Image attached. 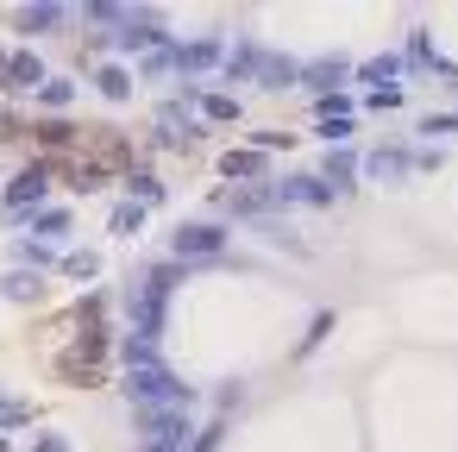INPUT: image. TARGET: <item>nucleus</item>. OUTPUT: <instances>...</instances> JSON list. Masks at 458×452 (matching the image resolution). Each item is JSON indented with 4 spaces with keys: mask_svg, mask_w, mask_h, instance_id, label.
Returning a JSON list of instances; mask_svg holds the SVG:
<instances>
[{
    "mask_svg": "<svg viewBox=\"0 0 458 452\" xmlns=\"http://www.w3.org/2000/svg\"><path fill=\"white\" fill-rule=\"evenodd\" d=\"M13 26H20V32H51V26H64V7L38 0V7H20V13H13Z\"/></svg>",
    "mask_w": 458,
    "mask_h": 452,
    "instance_id": "dca6fc26",
    "label": "nucleus"
},
{
    "mask_svg": "<svg viewBox=\"0 0 458 452\" xmlns=\"http://www.w3.org/2000/svg\"><path fill=\"white\" fill-rule=\"evenodd\" d=\"M370 107H377V114H389V107H402V89H383V95H370Z\"/></svg>",
    "mask_w": 458,
    "mask_h": 452,
    "instance_id": "473e14b6",
    "label": "nucleus"
},
{
    "mask_svg": "<svg viewBox=\"0 0 458 452\" xmlns=\"http://www.w3.org/2000/svg\"><path fill=\"white\" fill-rule=\"evenodd\" d=\"M233 183H258L264 176V151H226V164H220Z\"/></svg>",
    "mask_w": 458,
    "mask_h": 452,
    "instance_id": "f3484780",
    "label": "nucleus"
},
{
    "mask_svg": "<svg viewBox=\"0 0 458 452\" xmlns=\"http://www.w3.org/2000/svg\"><path fill=\"white\" fill-rule=\"evenodd\" d=\"M0 76H7V89H20V95H32V89H45V82H51V76H45V64H38L32 51L0 57Z\"/></svg>",
    "mask_w": 458,
    "mask_h": 452,
    "instance_id": "423d86ee",
    "label": "nucleus"
},
{
    "mask_svg": "<svg viewBox=\"0 0 458 452\" xmlns=\"http://www.w3.org/2000/svg\"><path fill=\"white\" fill-rule=\"evenodd\" d=\"M126 402H132L139 414H145V408H189L195 389L176 383V371H164V364H139V371H126Z\"/></svg>",
    "mask_w": 458,
    "mask_h": 452,
    "instance_id": "f03ea898",
    "label": "nucleus"
},
{
    "mask_svg": "<svg viewBox=\"0 0 458 452\" xmlns=\"http://www.w3.org/2000/svg\"><path fill=\"white\" fill-rule=\"evenodd\" d=\"M201 126H195V114H189V101H164L157 107V139L164 145H182V139H195Z\"/></svg>",
    "mask_w": 458,
    "mask_h": 452,
    "instance_id": "1a4fd4ad",
    "label": "nucleus"
},
{
    "mask_svg": "<svg viewBox=\"0 0 458 452\" xmlns=\"http://www.w3.org/2000/svg\"><path fill=\"white\" fill-rule=\"evenodd\" d=\"M139 226H145V208H139V201H120V208H114V233H120V239H132Z\"/></svg>",
    "mask_w": 458,
    "mask_h": 452,
    "instance_id": "aec40b11",
    "label": "nucleus"
},
{
    "mask_svg": "<svg viewBox=\"0 0 458 452\" xmlns=\"http://www.w3.org/2000/svg\"><path fill=\"white\" fill-rule=\"evenodd\" d=\"M145 76H176V45L151 51V57H145Z\"/></svg>",
    "mask_w": 458,
    "mask_h": 452,
    "instance_id": "cd10ccee",
    "label": "nucleus"
},
{
    "mask_svg": "<svg viewBox=\"0 0 458 452\" xmlns=\"http://www.w3.org/2000/svg\"><path fill=\"white\" fill-rule=\"evenodd\" d=\"M32 226H38L45 239H64V233H70V214H64V208H45V214H38Z\"/></svg>",
    "mask_w": 458,
    "mask_h": 452,
    "instance_id": "bb28decb",
    "label": "nucleus"
},
{
    "mask_svg": "<svg viewBox=\"0 0 458 452\" xmlns=\"http://www.w3.org/2000/svg\"><path fill=\"white\" fill-rule=\"evenodd\" d=\"M327 333H333V314H314V327H308V339H301V352H314V345H320Z\"/></svg>",
    "mask_w": 458,
    "mask_h": 452,
    "instance_id": "2f4dec72",
    "label": "nucleus"
},
{
    "mask_svg": "<svg viewBox=\"0 0 458 452\" xmlns=\"http://www.w3.org/2000/svg\"><path fill=\"white\" fill-rule=\"evenodd\" d=\"M20 421H32V408H26V402H7V396H0V427H20Z\"/></svg>",
    "mask_w": 458,
    "mask_h": 452,
    "instance_id": "7c9ffc66",
    "label": "nucleus"
},
{
    "mask_svg": "<svg viewBox=\"0 0 458 452\" xmlns=\"http://www.w3.org/2000/svg\"><path fill=\"white\" fill-rule=\"evenodd\" d=\"M95 270H101V258H95V252H64V277H76V283H82V277H95Z\"/></svg>",
    "mask_w": 458,
    "mask_h": 452,
    "instance_id": "393cba45",
    "label": "nucleus"
},
{
    "mask_svg": "<svg viewBox=\"0 0 458 452\" xmlns=\"http://www.w3.org/2000/svg\"><path fill=\"white\" fill-rule=\"evenodd\" d=\"M420 132H427V139H445V132H458V114H427Z\"/></svg>",
    "mask_w": 458,
    "mask_h": 452,
    "instance_id": "c85d7f7f",
    "label": "nucleus"
},
{
    "mask_svg": "<svg viewBox=\"0 0 458 452\" xmlns=\"http://www.w3.org/2000/svg\"><path fill=\"white\" fill-rule=\"evenodd\" d=\"M402 70H408V64H402V57H389V51H383V57H370V64H364V70H358V76H364V82H377V95H383V82H395V76H402Z\"/></svg>",
    "mask_w": 458,
    "mask_h": 452,
    "instance_id": "a211bd4d",
    "label": "nucleus"
},
{
    "mask_svg": "<svg viewBox=\"0 0 458 452\" xmlns=\"http://www.w3.org/2000/svg\"><path fill=\"white\" fill-rule=\"evenodd\" d=\"M402 64H408V70H439V76H458V70H452V64L433 51V38H427V32H408V51H402Z\"/></svg>",
    "mask_w": 458,
    "mask_h": 452,
    "instance_id": "9b49d317",
    "label": "nucleus"
},
{
    "mask_svg": "<svg viewBox=\"0 0 458 452\" xmlns=\"http://www.w3.org/2000/svg\"><path fill=\"white\" fill-rule=\"evenodd\" d=\"M114 45H120V51H164V26H157L151 13H132V20L114 32Z\"/></svg>",
    "mask_w": 458,
    "mask_h": 452,
    "instance_id": "0eeeda50",
    "label": "nucleus"
},
{
    "mask_svg": "<svg viewBox=\"0 0 458 452\" xmlns=\"http://www.w3.org/2000/svg\"><path fill=\"white\" fill-rule=\"evenodd\" d=\"M276 195H283V208H289V201H308V208H327V201H333V189H327L320 176H289V183H276Z\"/></svg>",
    "mask_w": 458,
    "mask_h": 452,
    "instance_id": "ddd939ff",
    "label": "nucleus"
},
{
    "mask_svg": "<svg viewBox=\"0 0 458 452\" xmlns=\"http://www.w3.org/2000/svg\"><path fill=\"white\" fill-rule=\"evenodd\" d=\"M0 452H13V446H7V439H0Z\"/></svg>",
    "mask_w": 458,
    "mask_h": 452,
    "instance_id": "f704fd0d",
    "label": "nucleus"
},
{
    "mask_svg": "<svg viewBox=\"0 0 458 452\" xmlns=\"http://www.w3.org/2000/svg\"><path fill=\"white\" fill-rule=\"evenodd\" d=\"M301 76H308V89L333 95V82H345V76H352V64H345V57H320V64H301Z\"/></svg>",
    "mask_w": 458,
    "mask_h": 452,
    "instance_id": "4468645a",
    "label": "nucleus"
},
{
    "mask_svg": "<svg viewBox=\"0 0 458 452\" xmlns=\"http://www.w3.org/2000/svg\"><path fill=\"white\" fill-rule=\"evenodd\" d=\"M201 114H208L214 126H233V120H239V101H233V95H201Z\"/></svg>",
    "mask_w": 458,
    "mask_h": 452,
    "instance_id": "6ab92c4d",
    "label": "nucleus"
},
{
    "mask_svg": "<svg viewBox=\"0 0 458 452\" xmlns=\"http://www.w3.org/2000/svg\"><path fill=\"white\" fill-rule=\"evenodd\" d=\"M32 452H70V439H57V433H45V439H38Z\"/></svg>",
    "mask_w": 458,
    "mask_h": 452,
    "instance_id": "72a5a7b5",
    "label": "nucleus"
},
{
    "mask_svg": "<svg viewBox=\"0 0 458 452\" xmlns=\"http://www.w3.org/2000/svg\"><path fill=\"white\" fill-rule=\"evenodd\" d=\"M408 170H414V158H408L402 145H383V151L364 158V176H377V183H402Z\"/></svg>",
    "mask_w": 458,
    "mask_h": 452,
    "instance_id": "9d476101",
    "label": "nucleus"
},
{
    "mask_svg": "<svg viewBox=\"0 0 458 452\" xmlns=\"http://www.w3.org/2000/svg\"><path fill=\"white\" fill-rule=\"evenodd\" d=\"M0 289H7V302H32V295H38V277H32V270H13Z\"/></svg>",
    "mask_w": 458,
    "mask_h": 452,
    "instance_id": "4be33fe9",
    "label": "nucleus"
},
{
    "mask_svg": "<svg viewBox=\"0 0 458 452\" xmlns=\"http://www.w3.org/2000/svg\"><path fill=\"white\" fill-rule=\"evenodd\" d=\"M226 45L220 38H195V45H176V76H201V70H226Z\"/></svg>",
    "mask_w": 458,
    "mask_h": 452,
    "instance_id": "20e7f679",
    "label": "nucleus"
},
{
    "mask_svg": "<svg viewBox=\"0 0 458 452\" xmlns=\"http://www.w3.org/2000/svg\"><path fill=\"white\" fill-rule=\"evenodd\" d=\"M251 76H258L264 89H289V82L301 76V64H289V57H276V51H258V45H251Z\"/></svg>",
    "mask_w": 458,
    "mask_h": 452,
    "instance_id": "6e6552de",
    "label": "nucleus"
},
{
    "mask_svg": "<svg viewBox=\"0 0 458 452\" xmlns=\"http://www.w3.org/2000/svg\"><path fill=\"white\" fill-rule=\"evenodd\" d=\"M13 258H20V264H32V270H38V264H64L51 245H32V239H20V245H13Z\"/></svg>",
    "mask_w": 458,
    "mask_h": 452,
    "instance_id": "b1692460",
    "label": "nucleus"
},
{
    "mask_svg": "<svg viewBox=\"0 0 458 452\" xmlns=\"http://www.w3.org/2000/svg\"><path fill=\"white\" fill-rule=\"evenodd\" d=\"M38 101H45V107H70V101H76V82H64V76H51V82L38 89Z\"/></svg>",
    "mask_w": 458,
    "mask_h": 452,
    "instance_id": "5701e85b",
    "label": "nucleus"
},
{
    "mask_svg": "<svg viewBox=\"0 0 458 452\" xmlns=\"http://www.w3.org/2000/svg\"><path fill=\"white\" fill-rule=\"evenodd\" d=\"M95 89H101L107 101H132V70H126V64H101V70H95Z\"/></svg>",
    "mask_w": 458,
    "mask_h": 452,
    "instance_id": "2eb2a0df",
    "label": "nucleus"
},
{
    "mask_svg": "<svg viewBox=\"0 0 458 452\" xmlns=\"http://www.w3.org/2000/svg\"><path fill=\"white\" fill-rule=\"evenodd\" d=\"M170 252H176V264H195V258H220V252H226V226H214V220H189V226H176Z\"/></svg>",
    "mask_w": 458,
    "mask_h": 452,
    "instance_id": "7ed1b4c3",
    "label": "nucleus"
},
{
    "mask_svg": "<svg viewBox=\"0 0 458 452\" xmlns=\"http://www.w3.org/2000/svg\"><path fill=\"white\" fill-rule=\"evenodd\" d=\"M139 364H164V358H157V345H151V339L126 333V371H139Z\"/></svg>",
    "mask_w": 458,
    "mask_h": 452,
    "instance_id": "412c9836",
    "label": "nucleus"
},
{
    "mask_svg": "<svg viewBox=\"0 0 458 452\" xmlns=\"http://www.w3.org/2000/svg\"><path fill=\"white\" fill-rule=\"evenodd\" d=\"M126 189L139 195V208H151V201H164V183H157V176H145V170H139V176H132Z\"/></svg>",
    "mask_w": 458,
    "mask_h": 452,
    "instance_id": "a878e982",
    "label": "nucleus"
},
{
    "mask_svg": "<svg viewBox=\"0 0 458 452\" xmlns=\"http://www.w3.org/2000/svg\"><path fill=\"white\" fill-rule=\"evenodd\" d=\"M320 139H327V151L345 145V139H352V120H320Z\"/></svg>",
    "mask_w": 458,
    "mask_h": 452,
    "instance_id": "c756f323",
    "label": "nucleus"
},
{
    "mask_svg": "<svg viewBox=\"0 0 458 452\" xmlns=\"http://www.w3.org/2000/svg\"><path fill=\"white\" fill-rule=\"evenodd\" d=\"M182 270H189V264H151V270L139 277V289H132V333H139V339L157 345V333H164V308H170V289L182 283Z\"/></svg>",
    "mask_w": 458,
    "mask_h": 452,
    "instance_id": "f257e3e1",
    "label": "nucleus"
},
{
    "mask_svg": "<svg viewBox=\"0 0 458 452\" xmlns=\"http://www.w3.org/2000/svg\"><path fill=\"white\" fill-rule=\"evenodd\" d=\"M320 183H327L333 195H345V189L358 183V158H352L345 145H333V151H327V170H320Z\"/></svg>",
    "mask_w": 458,
    "mask_h": 452,
    "instance_id": "f8f14e48",
    "label": "nucleus"
},
{
    "mask_svg": "<svg viewBox=\"0 0 458 452\" xmlns=\"http://www.w3.org/2000/svg\"><path fill=\"white\" fill-rule=\"evenodd\" d=\"M45 189H51V176H45L38 164H32V170H20V176H13V189H7V220H26V214L45 201Z\"/></svg>",
    "mask_w": 458,
    "mask_h": 452,
    "instance_id": "39448f33",
    "label": "nucleus"
}]
</instances>
